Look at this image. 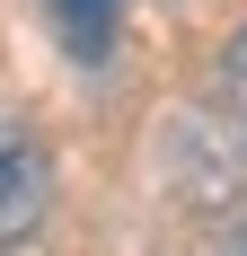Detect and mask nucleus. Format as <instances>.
<instances>
[{
	"mask_svg": "<svg viewBox=\"0 0 247 256\" xmlns=\"http://www.w3.org/2000/svg\"><path fill=\"white\" fill-rule=\"evenodd\" d=\"M44 212H53V150L26 124H0V248L36 238Z\"/></svg>",
	"mask_w": 247,
	"mask_h": 256,
	"instance_id": "obj_1",
	"label": "nucleus"
},
{
	"mask_svg": "<svg viewBox=\"0 0 247 256\" xmlns=\"http://www.w3.org/2000/svg\"><path fill=\"white\" fill-rule=\"evenodd\" d=\"M44 26L71 62H106L124 36V0H44Z\"/></svg>",
	"mask_w": 247,
	"mask_h": 256,
	"instance_id": "obj_2",
	"label": "nucleus"
},
{
	"mask_svg": "<svg viewBox=\"0 0 247 256\" xmlns=\"http://www.w3.org/2000/svg\"><path fill=\"white\" fill-rule=\"evenodd\" d=\"M221 98H230V115L247 124V26L221 44Z\"/></svg>",
	"mask_w": 247,
	"mask_h": 256,
	"instance_id": "obj_3",
	"label": "nucleus"
}]
</instances>
